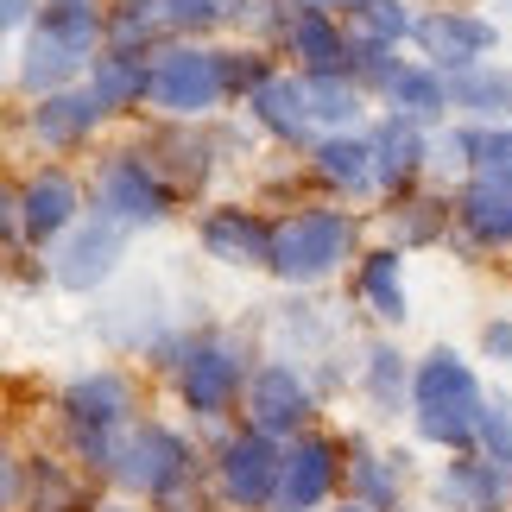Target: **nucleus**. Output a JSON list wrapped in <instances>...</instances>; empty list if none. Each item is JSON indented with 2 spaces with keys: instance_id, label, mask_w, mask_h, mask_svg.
Listing matches in <instances>:
<instances>
[{
  "instance_id": "7",
  "label": "nucleus",
  "mask_w": 512,
  "mask_h": 512,
  "mask_svg": "<svg viewBox=\"0 0 512 512\" xmlns=\"http://www.w3.org/2000/svg\"><path fill=\"white\" fill-rule=\"evenodd\" d=\"M354 83L373 89L386 102V114H411V121H443L449 114V76L430 70V64H411L399 51H380V57H361Z\"/></svg>"
},
{
  "instance_id": "34",
  "label": "nucleus",
  "mask_w": 512,
  "mask_h": 512,
  "mask_svg": "<svg viewBox=\"0 0 512 512\" xmlns=\"http://www.w3.org/2000/svg\"><path fill=\"white\" fill-rule=\"evenodd\" d=\"M272 76H279V64L266 57V45H228L222 51V83H228V102H253Z\"/></svg>"
},
{
  "instance_id": "19",
  "label": "nucleus",
  "mask_w": 512,
  "mask_h": 512,
  "mask_svg": "<svg viewBox=\"0 0 512 512\" xmlns=\"http://www.w3.org/2000/svg\"><path fill=\"white\" fill-rule=\"evenodd\" d=\"M310 177L317 190H329L336 203H354V196H373L380 177H373V133H323L310 146Z\"/></svg>"
},
{
  "instance_id": "39",
  "label": "nucleus",
  "mask_w": 512,
  "mask_h": 512,
  "mask_svg": "<svg viewBox=\"0 0 512 512\" xmlns=\"http://www.w3.org/2000/svg\"><path fill=\"white\" fill-rule=\"evenodd\" d=\"M38 7H45V0H0V26H7V32H32Z\"/></svg>"
},
{
  "instance_id": "4",
  "label": "nucleus",
  "mask_w": 512,
  "mask_h": 512,
  "mask_svg": "<svg viewBox=\"0 0 512 512\" xmlns=\"http://www.w3.org/2000/svg\"><path fill=\"white\" fill-rule=\"evenodd\" d=\"M177 203H184V196L165 184L159 165H152L140 146H114L89 177V209L108 215V222H121V228H159Z\"/></svg>"
},
{
  "instance_id": "8",
  "label": "nucleus",
  "mask_w": 512,
  "mask_h": 512,
  "mask_svg": "<svg viewBox=\"0 0 512 512\" xmlns=\"http://www.w3.org/2000/svg\"><path fill=\"white\" fill-rule=\"evenodd\" d=\"M418 51L430 70L456 76V70H475V64H494L500 51V26L487 13H468V7H430L418 13Z\"/></svg>"
},
{
  "instance_id": "36",
  "label": "nucleus",
  "mask_w": 512,
  "mask_h": 512,
  "mask_svg": "<svg viewBox=\"0 0 512 512\" xmlns=\"http://www.w3.org/2000/svg\"><path fill=\"white\" fill-rule=\"evenodd\" d=\"M234 7H241V0H165L171 32H177V38H196V45H203L209 32L234 26Z\"/></svg>"
},
{
  "instance_id": "23",
  "label": "nucleus",
  "mask_w": 512,
  "mask_h": 512,
  "mask_svg": "<svg viewBox=\"0 0 512 512\" xmlns=\"http://www.w3.org/2000/svg\"><path fill=\"white\" fill-rule=\"evenodd\" d=\"M456 228L475 247H512V177H468L456 190Z\"/></svg>"
},
{
  "instance_id": "3",
  "label": "nucleus",
  "mask_w": 512,
  "mask_h": 512,
  "mask_svg": "<svg viewBox=\"0 0 512 512\" xmlns=\"http://www.w3.org/2000/svg\"><path fill=\"white\" fill-rule=\"evenodd\" d=\"M228 102L222 83V51L196 45V38H171L152 51V83H146V114L152 121H209Z\"/></svg>"
},
{
  "instance_id": "11",
  "label": "nucleus",
  "mask_w": 512,
  "mask_h": 512,
  "mask_svg": "<svg viewBox=\"0 0 512 512\" xmlns=\"http://www.w3.org/2000/svg\"><path fill=\"white\" fill-rule=\"evenodd\" d=\"M127 234L133 228H121V222H108V215L89 209L83 222L51 247V279L64 291H95L102 279H114V266L127 260Z\"/></svg>"
},
{
  "instance_id": "31",
  "label": "nucleus",
  "mask_w": 512,
  "mask_h": 512,
  "mask_svg": "<svg viewBox=\"0 0 512 512\" xmlns=\"http://www.w3.org/2000/svg\"><path fill=\"white\" fill-rule=\"evenodd\" d=\"M310 114H317V133H361L367 89L354 76H310Z\"/></svg>"
},
{
  "instance_id": "30",
  "label": "nucleus",
  "mask_w": 512,
  "mask_h": 512,
  "mask_svg": "<svg viewBox=\"0 0 512 512\" xmlns=\"http://www.w3.org/2000/svg\"><path fill=\"white\" fill-rule=\"evenodd\" d=\"M171 13L165 0H108V45H127V51H159L171 45Z\"/></svg>"
},
{
  "instance_id": "14",
  "label": "nucleus",
  "mask_w": 512,
  "mask_h": 512,
  "mask_svg": "<svg viewBox=\"0 0 512 512\" xmlns=\"http://www.w3.org/2000/svg\"><path fill=\"white\" fill-rule=\"evenodd\" d=\"M102 121H114V114L102 108V95H95L89 83H76V89H57V95H45V102H32L26 133H32L38 152H83L95 133H102Z\"/></svg>"
},
{
  "instance_id": "33",
  "label": "nucleus",
  "mask_w": 512,
  "mask_h": 512,
  "mask_svg": "<svg viewBox=\"0 0 512 512\" xmlns=\"http://www.w3.org/2000/svg\"><path fill=\"white\" fill-rule=\"evenodd\" d=\"M411 373L418 367H405V354L392 342H373L367 348V399L386 405V411H399V399L411 405Z\"/></svg>"
},
{
  "instance_id": "40",
  "label": "nucleus",
  "mask_w": 512,
  "mask_h": 512,
  "mask_svg": "<svg viewBox=\"0 0 512 512\" xmlns=\"http://www.w3.org/2000/svg\"><path fill=\"white\" fill-rule=\"evenodd\" d=\"M298 7H310V13H354V7H361V0H298Z\"/></svg>"
},
{
  "instance_id": "16",
  "label": "nucleus",
  "mask_w": 512,
  "mask_h": 512,
  "mask_svg": "<svg viewBox=\"0 0 512 512\" xmlns=\"http://www.w3.org/2000/svg\"><path fill=\"white\" fill-rule=\"evenodd\" d=\"M253 114V127L266 133V140H279V146H317L323 133H317V114H310V76L304 70H279L272 83L247 102Z\"/></svg>"
},
{
  "instance_id": "2",
  "label": "nucleus",
  "mask_w": 512,
  "mask_h": 512,
  "mask_svg": "<svg viewBox=\"0 0 512 512\" xmlns=\"http://www.w3.org/2000/svg\"><path fill=\"white\" fill-rule=\"evenodd\" d=\"M348 260H361V215L336 209V203H304L279 222L266 272L285 279V285H323V279H336Z\"/></svg>"
},
{
  "instance_id": "25",
  "label": "nucleus",
  "mask_w": 512,
  "mask_h": 512,
  "mask_svg": "<svg viewBox=\"0 0 512 512\" xmlns=\"http://www.w3.org/2000/svg\"><path fill=\"white\" fill-rule=\"evenodd\" d=\"M76 83H89V64H83V57L57 51L51 38H38V32H26V38H19V57H13V89H19V95L45 102V95H57V89H76Z\"/></svg>"
},
{
  "instance_id": "1",
  "label": "nucleus",
  "mask_w": 512,
  "mask_h": 512,
  "mask_svg": "<svg viewBox=\"0 0 512 512\" xmlns=\"http://www.w3.org/2000/svg\"><path fill=\"white\" fill-rule=\"evenodd\" d=\"M481 418H487V392L475 380V367L456 348H430L418 373H411V424H418V437L443 449H468L481 443Z\"/></svg>"
},
{
  "instance_id": "21",
  "label": "nucleus",
  "mask_w": 512,
  "mask_h": 512,
  "mask_svg": "<svg viewBox=\"0 0 512 512\" xmlns=\"http://www.w3.org/2000/svg\"><path fill=\"white\" fill-rule=\"evenodd\" d=\"M32 32L51 38L57 51L95 64V57L108 51V0H45L38 19H32Z\"/></svg>"
},
{
  "instance_id": "12",
  "label": "nucleus",
  "mask_w": 512,
  "mask_h": 512,
  "mask_svg": "<svg viewBox=\"0 0 512 512\" xmlns=\"http://www.w3.org/2000/svg\"><path fill=\"white\" fill-rule=\"evenodd\" d=\"M177 380V399H184V411H196V418H222V411L234 405V392H241L253 373H247V354L222 342V336H203L190 348V361L171 373Z\"/></svg>"
},
{
  "instance_id": "24",
  "label": "nucleus",
  "mask_w": 512,
  "mask_h": 512,
  "mask_svg": "<svg viewBox=\"0 0 512 512\" xmlns=\"http://www.w3.org/2000/svg\"><path fill=\"white\" fill-rule=\"evenodd\" d=\"M336 487V443L329 437H298L285 449V481H279V512H310Z\"/></svg>"
},
{
  "instance_id": "35",
  "label": "nucleus",
  "mask_w": 512,
  "mask_h": 512,
  "mask_svg": "<svg viewBox=\"0 0 512 512\" xmlns=\"http://www.w3.org/2000/svg\"><path fill=\"white\" fill-rule=\"evenodd\" d=\"M462 140H468V177H512V127H462Z\"/></svg>"
},
{
  "instance_id": "20",
  "label": "nucleus",
  "mask_w": 512,
  "mask_h": 512,
  "mask_svg": "<svg viewBox=\"0 0 512 512\" xmlns=\"http://www.w3.org/2000/svg\"><path fill=\"white\" fill-rule=\"evenodd\" d=\"M247 411H253V430H266V437L298 430V424L310 418V386H304V373L291 367V361L253 367V380H247Z\"/></svg>"
},
{
  "instance_id": "32",
  "label": "nucleus",
  "mask_w": 512,
  "mask_h": 512,
  "mask_svg": "<svg viewBox=\"0 0 512 512\" xmlns=\"http://www.w3.org/2000/svg\"><path fill=\"white\" fill-rule=\"evenodd\" d=\"M506 487H512V481H506L487 456H468V462H449V468H443V500L456 506V512H494Z\"/></svg>"
},
{
  "instance_id": "27",
  "label": "nucleus",
  "mask_w": 512,
  "mask_h": 512,
  "mask_svg": "<svg viewBox=\"0 0 512 512\" xmlns=\"http://www.w3.org/2000/svg\"><path fill=\"white\" fill-rule=\"evenodd\" d=\"M354 291H361V304L373 310V317L405 323V317H411V298H405V253H399V247H367L361 260H354Z\"/></svg>"
},
{
  "instance_id": "38",
  "label": "nucleus",
  "mask_w": 512,
  "mask_h": 512,
  "mask_svg": "<svg viewBox=\"0 0 512 512\" xmlns=\"http://www.w3.org/2000/svg\"><path fill=\"white\" fill-rule=\"evenodd\" d=\"M481 348H487V361H512V317H487L481 323Z\"/></svg>"
},
{
  "instance_id": "10",
  "label": "nucleus",
  "mask_w": 512,
  "mask_h": 512,
  "mask_svg": "<svg viewBox=\"0 0 512 512\" xmlns=\"http://www.w3.org/2000/svg\"><path fill=\"white\" fill-rule=\"evenodd\" d=\"M140 152L159 165V177L177 196H203V184L222 171V140H215V127H203V121H159L140 140Z\"/></svg>"
},
{
  "instance_id": "9",
  "label": "nucleus",
  "mask_w": 512,
  "mask_h": 512,
  "mask_svg": "<svg viewBox=\"0 0 512 512\" xmlns=\"http://www.w3.org/2000/svg\"><path fill=\"white\" fill-rule=\"evenodd\" d=\"M190 443L177 437V430L165 424H133L121 443H114V462H108V475L133 487V494H171L177 481H190Z\"/></svg>"
},
{
  "instance_id": "22",
  "label": "nucleus",
  "mask_w": 512,
  "mask_h": 512,
  "mask_svg": "<svg viewBox=\"0 0 512 512\" xmlns=\"http://www.w3.org/2000/svg\"><path fill=\"white\" fill-rule=\"evenodd\" d=\"M449 222H456V196L443 190H405V196H386V247H437Z\"/></svg>"
},
{
  "instance_id": "6",
  "label": "nucleus",
  "mask_w": 512,
  "mask_h": 512,
  "mask_svg": "<svg viewBox=\"0 0 512 512\" xmlns=\"http://www.w3.org/2000/svg\"><path fill=\"white\" fill-rule=\"evenodd\" d=\"M89 215V190L64 165H38L19 177V253H45Z\"/></svg>"
},
{
  "instance_id": "41",
  "label": "nucleus",
  "mask_w": 512,
  "mask_h": 512,
  "mask_svg": "<svg viewBox=\"0 0 512 512\" xmlns=\"http://www.w3.org/2000/svg\"><path fill=\"white\" fill-rule=\"evenodd\" d=\"M336 512H373V506H336Z\"/></svg>"
},
{
  "instance_id": "13",
  "label": "nucleus",
  "mask_w": 512,
  "mask_h": 512,
  "mask_svg": "<svg viewBox=\"0 0 512 512\" xmlns=\"http://www.w3.org/2000/svg\"><path fill=\"white\" fill-rule=\"evenodd\" d=\"M196 241H203V253L215 266L253 272V266H272L279 222H266V215L247 209V203H215V209H203V222H196Z\"/></svg>"
},
{
  "instance_id": "17",
  "label": "nucleus",
  "mask_w": 512,
  "mask_h": 512,
  "mask_svg": "<svg viewBox=\"0 0 512 512\" xmlns=\"http://www.w3.org/2000/svg\"><path fill=\"white\" fill-rule=\"evenodd\" d=\"M279 51L304 76H354V70H361V57H354V45H348V26H342L336 13L298 7V13H291V26H285V38H279Z\"/></svg>"
},
{
  "instance_id": "28",
  "label": "nucleus",
  "mask_w": 512,
  "mask_h": 512,
  "mask_svg": "<svg viewBox=\"0 0 512 512\" xmlns=\"http://www.w3.org/2000/svg\"><path fill=\"white\" fill-rule=\"evenodd\" d=\"M342 26H348L354 57H380V51H399L418 32V13L405 0H361L354 13H342Z\"/></svg>"
},
{
  "instance_id": "37",
  "label": "nucleus",
  "mask_w": 512,
  "mask_h": 512,
  "mask_svg": "<svg viewBox=\"0 0 512 512\" xmlns=\"http://www.w3.org/2000/svg\"><path fill=\"white\" fill-rule=\"evenodd\" d=\"M354 475H361V487H367L373 500L392 506V494H399V475H392V468H380V456H361V462H354Z\"/></svg>"
},
{
  "instance_id": "15",
  "label": "nucleus",
  "mask_w": 512,
  "mask_h": 512,
  "mask_svg": "<svg viewBox=\"0 0 512 512\" xmlns=\"http://www.w3.org/2000/svg\"><path fill=\"white\" fill-rule=\"evenodd\" d=\"M279 481H285V449L266 430H247L222 449V494L234 506H279Z\"/></svg>"
},
{
  "instance_id": "18",
  "label": "nucleus",
  "mask_w": 512,
  "mask_h": 512,
  "mask_svg": "<svg viewBox=\"0 0 512 512\" xmlns=\"http://www.w3.org/2000/svg\"><path fill=\"white\" fill-rule=\"evenodd\" d=\"M424 171H430L424 121H411V114H380V127H373V177H380V196L418 190Z\"/></svg>"
},
{
  "instance_id": "5",
  "label": "nucleus",
  "mask_w": 512,
  "mask_h": 512,
  "mask_svg": "<svg viewBox=\"0 0 512 512\" xmlns=\"http://www.w3.org/2000/svg\"><path fill=\"white\" fill-rule=\"evenodd\" d=\"M57 411H64L70 443L83 449L89 462L108 468L114 462V443H121L127 424H133V380H127L121 367H95V373H83V380L64 386Z\"/></svg>"
},
{
  "instance_id": "29",
  "label": "nucleus",
  "mask_w": 512,
  "mask_h": 512,
  "mask_svg": "<svg viewBox=\"0 0 512 512\" xmlns=\"http://www.w3.org/2000/svg\"><path fill=\"white\" fill-rule=\"evenodd\" d=\"M449 108H462V114H475V121L500 127L512 114V70H500V64L456 70V76H449Z\"/></svg>"
},
{
  "instance_id": "26",
  "label": "nucleus",
  "mask_w": 512,
  "mask_h": 512,
  "mask_svg": "<svg viewBox=\"0 0 512 512\" xmlns=\"http://www.w3.org/2000/svg\"><path fill=\"white\" fill-rule=\"evenodd\" d=\"M146 83H152V51L108 45V51L89 64V89L102 95V108H108V114H133V108H146Z\"/></svg>"
}]
</instances>
